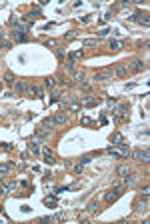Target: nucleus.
<instances>
[{
    "label": "nucleus",
    "instance_id": "9",
    "mask_svg": "<svg viewBox=\"0 0 150 224\" xmlns=\"http://www.w3.org/2000/svg\"><path fill=\"white\" fill-rule=\"evenodd\" d=\"M44 204H46V206H50V208H54V206H56V194L52 192L50 196H46V198H44Z\"/></svg>",
    "mask_w": 150,
    "mask_h": 224
},
{
    "label": "nucleus",
    "instance_id": "40",
    "mask_svg": "<svg viewBox=\"0 0 150 224\" xmlns=\"http://www.w3.org/2000/svg\"><path fill=\"white\" fill-rule=\"evenodd\" d=\"M56 56H58V58H60V60H62V58H64V52H62V50L58 48V50H56Z\"/></svg>",
    "mask_w": 150,
    "mask_h": 224
},
{
    "label": "nucleus",
    "instance_id": "31",
    "mask_svg": "<svg viewBox=\"0 0 150 224\" xmlns=\"http://www.w3.org/2000/svg\"><path fill=\"white\" fill-rule=\"evenodd\" d=\"M46 134H48V130H42V128L36 130V136H38V138H42V136H46Z\"/></svg>",
    "mask_w": 150,
    "mask_h": 224
},
{
    "label": "nucleus",
    "instance_id": "10",
    "mask_svg": "<svg viewBox=\"0 0 150 224\" xmlns=\"http://www.w3.org/2000/svg\"><path fill=\"white\" fill-rule=\"evenodd\" d=\"M78 58H82V50H74V52H70V54H68V62L74 64Z\"/></svg>",
    "mask_w": 150,
    "mask_h": 224
},
{
    "label": "nucleus",
    "instance_id": "6",
    "mask_svg": "<svg viewBox=\"0 0 150 224\" xmlns=\"http://www.w3.org/2000/svg\"><path fill=\"white\" fill-rule=\"evenodd\" d=\"M126 114H128V106L126 104H120V106L114 110V120H124Z\"/></svg>",
    "mask_w": 150,
    "mask_h": 224
},
{
    "label": "nucleus",
    "instance_id": "2",
    "mask_svg": "<svg viewBox=\"0 0 150 224\" xmlns=\"http://www.w3.org/2000/svg\"><path fill=\"white\" fill-rule=\"evenodd\" d=\"M28 28H30V22L24 24V26L18 24V26L12 30V38H14L16 42H26V40H28Z\"/></svg>",
    "mask_w": 150,
    "mask_h": 224
},
{
    "label": "nucleus",
    "instance_id": "42",
    "mask_svg": "<svg viewBox=\"0 0 150 224\" xmlns=\"http://www.w3.org/2000/svg\"><path fill=\"white\" fill-rule=\"evenodd\" d=\"M0 48H2V42H0Z\"/></svg>",
    "mask_w": 150,
    "mask_h": 224
},
{
    "label": "nucleus",
    "instance_id": "14",
    "mask_svg": "<svg viewBox=\"0 0 150 224\" xmlns=\"http://www.w3.org/2000/svg\"><path fill=\"white\" fill-rule=\"evenodd\" d=\"M114 74H118V76H126V74H128V66H124V64H122V66H118L114 70Z\"/></svg>",
    "mask_w": 150,
    "mask_h": 224
},
{
    "label": "nucleus",
    "instance_id": "25",
    "mask_svg": "<svg viewBox=\"0 0 150 224\" xmlns=\"http://www.w3.org/2000/svg\"><path fill=\"white\" fill-rule=\"evenodd\" d=\"M10 166L12 164H2V166H0V174H8V172H10Z\"/></svg>",
    "mask_w": 150,
    "mask_h": 224
},
{
    "label": "nucleus",
    "instance_id": "18",
    "mask_svg": "<svg viewBox=\"0 0 150 224\" xmlns=\"http://www.w3.org/2000/svg\"><path fill=\"white\" fill-rule=\"evenodd\" d=\"M88 212H98V202H96V200L88 202Z\"/></svg>",
    "mask_w": 150,
    "mask_h": 224
},
{
    "label": "nucleus",
    "instance_id": "36",
    "mask_svg": "<svg viewBox=\"0 0 150 224\" xmlns=\"http://www.w3.org/2000/svg\"><path fill=\"white\" fill-rule=\"evenodd\" d=\"M80 88L88 92V90H90V84H88V82H80Z\"/></svg>",
    "mask_w": 150,
    "mask_h": 224
},
{
    "label": "nucleus",
    "instance_id": "37",
    "mask_svg": "<svg viewBox=\"0 0 150 224\" xmlns=\"http://www.w3.org/2000/svg\"><path fill=\"white\" fill-rule=\"evenodd\" d=\"M82 166H84V164H78V166H74V172H76V174H82Z\"/></svg>",
    "mask_w": 150,
    "mask_h": 224
},
{
    "label": "nucleus",
    "instance_id": "28",
    "mask_svg": "<svg viewBox=\"0 0 150 224\" xmlns=\"http://www.w3.org/2000/svg\"><path fill=\"white\" fill-rule=\"evenodd\" d=\"M90 160H92V156H90V154H86V156H82V158H80V164H88Z\"/></svg>",
    "mask_w": 150,
    "mask_h": 224
},
{
    "label": "nucleus",
    "instance_id": "23",
    "mask_svg": "<svg viewBox=\"0 0 150 224\" xmlns=\"http://www.w3.org/2000/svg\"><path fill=\"white\" fill-rule=\"evenodd\" d=\"M112 142H114V144H122V142H124L122 134H114V136H112Z\"/></svg>",
    "mask_w": 150,
    "mask_h": 224
},
{
    "label": "nucleus",
    "instance_id": "4",
    "mask_svg": "<svg viewBox=\"0 0 150 224\" xmlns=\"http://www.w3.org/2000/svg\"><path fill=\"white\" fill-rule=\"evenodd\" d=\"M130 156L134 158L136 162H140V164H148V162H150L148 148H144V150H134V152H130Z\"/></svg>",
    "mask_w": 150,
    "mask_h": 224
},
{
    "label": "nucleus",
    "instance_id": "41",
    "mask_svg": "<svg viewBox=\"0 0 150 224\" xmlns=\"http://www.w3.org/2000/svg\"><path fill=\"white\" fill-rule=\"evenodd\" d=\"M0 88H2V82H0Z\"/></svg>",
    "mask_w": 150,
    "mask_h": 224
},
{
    "label": "nucleus",
    "instance_id": "35",
    "mask_svg": "<svg viewBox=\"0 0 150 224\" xmlns=\"http://www.w3.org/2000/svg\"><path fill=\"white\" fill-rule=\"evenodd\" d=\"M56 82H58V84H68V80L64 78V76H58V78H56Z\"/></svg>",
    "mask_w": 150,
    "mask_h": 224
},
{
    "label": "nucleus",
    "instance_id": "26",
    "mask_svg": "<svg viewBox=\"0 0 150 224\" xmlns=\"http://www.w3.org/2000/svg\"><path fill=\"white\" fill-rule=\"evenodd\" d=\"M44 84H46L48 88H54V78H50V76H48V78H44Z\"/></svg>",
    "mask_w": 150,
    "mask_h": 224
},
{
    "label": "nucleus",
    "instance_id": "5",
    "mask_svg": "<svg viewBox=\"0 0 150 224\" xmlns=\"http://www.w3.org/2000/svg\"><path fill=\"white\" fill-rule=\"evenodd\" d=\"M112 74H114V70H112V68H106L102 72H96V74H94V80H96V82H104V80H110Z\"/></svg>",
    "mask_w": 150,
    "mask_h": 224
},
{
    "label": "nucleus",
    "instance_id": "16",
    "mask_svg": "<svg viewBox=\"0 0 150 224\" xmlns=\"http://www.w3.org/2000/svg\"><path fill=\"white\" fill-rule=\"evenodd\" d=\"M66 122V114H62V112H60V114H56V116H54V124H64Z\"/></svg>",
    "mask_w": 150,
    "mask_h": 224
},
{
    "label": "nucleus",
    "instance_id": "30",
    "mask_svg": "<svg viewBox=\"0 0 150 224\" xmlns=\"http://www.w3.org/2000/svg\"><path fill=\"white\" fill-rule=\"evenodd\" d=\"M80 122L84 124V126H90V124H92V120H90L88 116H82V120H80Z\"/></svg>",
    "mask_w": 150,
    "mask_h": 224
},
{
    "label": "nucleus",
    "instance_id": "27",
    "mask_svg": "<svg viewBox=\"0 0 150 224\" xmlns=\"http://www.w3.org/2000/svg\"><path fill=\"white\" fill-rule=\"evenodd\" d=\"M60 98H62V94H60L58 90H54V92H52V102H58Z\"/></svg>",
    "mask_w": 150,
    "mask_h": 224
},
{
    "label": "nucleus",
    "instance_id": "3",
    "mask_svg": "<svg viewBox=\"0 0 150 224\" xmlns=\"http://www.w3.org/2000/svg\"><path fill=\"white\" fill-rule=\"evenodd\" d=\"M122 194H124V186H122V184H114V188L108 192L104 198H106V202H108V204H112V202H116L120 196H122Z\"/></svg>",
    "mask_w": 150,
    "mask_h": 224
},
{
    "label": "nucleus",
    "instance_id": "32",
    "mask_svg": "<svg viewBox=\"0 0 150 224\" xmlns=\"http://www.w3.org/2000/svg\"><path fill=\"white\" fill-rule=\"evenodd\" d=\"M56 40H54V38H50V40H46V46H50V48H56Z\"/></svg>",
    "mask_w": 150,
    "mask_h": 224
},
{
    "label": "nucleus",
    "instance_id": "19",
    "mask_svg": "<svg viewBox=\"0 0 150 224\" xmlns=\"http://www.w3.org/2000/svg\"><path fill=\"white\" fill-rule=\"evenodd\" d=\"M28 148H30V152H32V154H38V152H40V146H38V142H30V146H28Z\"/></svg>",
    "mask_w": 150,
    "mask_h": 224
},
{
    "label": "nucleus",
    "instance_id": "29",
    "mask_svg": "<svg viewBox=\"0 0 150 224\" xmlns=\"http://www.w3.org/2000/svg\"><path fill=\"white\" fill-rule=\"evenodd\" d=\"M14 90H16V92H24V84H20V82H14Z\"/></svg>",
    "mask_w": 150,
    "mask_h": 224
},
{
    "label": "nucleus",
    "instance_id": "38",
    "mask_svg": "<svg viewBox=\"0 0 150 224\" xmlns=\"http://www.w3.org/2000/svg\"><path fill=\"white\" fill-rule=\"evenodd\" d=\"M8 192V186H0V196H4Z\"/></svg>",
    "mask_w": 150,
    "mask_h": 224
},
{
    "label": "nucleus",
    "instance_id": "12",
    "mask_svg": "<svg viewBox=\"0 0 150 224\" xmlns=\"http://www.w3.org/2000/svg\"><path fill=\"white\" fill-rule=\"evenodd\" d=\"M126 174H130V168H128L126 164H120V166H118V176H122V178H124Z\"/></svg>",
    "mask_w": 150,
    "mask_h": 224
},
{
    "label": "nucleus",
    "instance_id": "33",
    "mask_svg": "<svg viewBox=\"0 0 150 224\" xmlns=\"http://www.w3.org/2000/svg\"><path fill=\"white\" fill-rule=\"evenodd\" d=\"M68 110H72V112H78V110H80V104H70V106H68Z\"/></svg>",
    "mask_w": 150,
    "mask_h": 224
},
{
    "label": "nucleus",
    "instance_id": "11",
    "mask_svg": "<svg viewBox=\"0 0 150 224\" xmlns=\"http://www.w3.org/2000/svg\"><path fill=\"white\" fill-rule=\"evenodd\" d=\"M4 84H6V86H14V74H12V72H6V74H4Z\"/></svg>",
    "mask_w": 150,
    "mask_h": 224
},
{
    "label": "nucleus",
    "instance_id": "7",
    "mask_svg": "<svg viewBox=\"0 0 150 224\" xmlns=\"http://www.w3.org/2000/svg\"><path fill=\"white\" fill-rule=\"evenodd\" d=\"M42 156H44V164H48V166H52V164L56 162V160H54V154H52L48 148H44V150H42Z\"/></svg>",
    "mask_w": 150,
    "mask_h": 224
},
{
    "label": "nucleus",
    "instance_id": "39",
    "mask_svg": "<svg viewBox=\"0 0 150 224\" xmlns=\"http://www.w3.org/2000/svg\"><path fill=\"white\" fill-rule=\"evenodd\" d=\"M74 38H76V34H74V32H68V34H66V40H74Z\"/></svg>",
    "mask_w": 150,
    "mask_h": 224
},
{
    "label": "nucleus",
    "instance_id": "13",
    "mask_svg": "<svg viewBox=\"0 0 150 224\" xmlns=\"http://www.w3.org/2000/svg\"><path fill=\"white\" fill-rule=\"evenodd\" d=\"M26 94H28V96L32 98V96H38V94H40V90L36 88V86H32V84H30V86L26 88Z\"/></svg>",
    "mask_w": 150,
    "mask_h": 224
},
{
    "label": "nucleus",
    "instance_id": "15",
    "mask_svg": "<svg viewBox=\"0 0 150 224\" xmlns=\"http://www.w3.org/2000/svg\"><path fill=\"white\" fill-rule=\"evenodd\" d=\"M98 98H82V104L84 106H94V104H98Z\"/></svg>",
    "mask_w": 150,
    "mask_h": 224
},
{
    "label": "nucleus",
    "instance_id": "20",
    "mask_svg": "<svg viewBox=\"0 0 150 224\" xmlns=\"http://www.w3.org/2000/svg\"><path fill=\"white\" fill-rule=\"evenodd\" d=\"M110 48H112V50H120V48H122V42H120V40H110Z\"/></svg>",
    "mask_w": 150,
    "mask_h": 224
},
{
    "label": "nucleus",
    "instance_id": "17",
    "mask_svg": "<svg viewBox=\"0 0 150 224\" xmlns=\"http://www.w3.org/2000/svg\"><path fill=\"white\" fill-rule=\"evenodd\" d=\"M42 14H40V10H34V12H30V14H26V20L30 22V20H34V18H40Z\"/></svg>",
    "mask_w": 150,
    "mask_h": 224
},
{
    "label": "nucleus",
    "instance_id": "22",
    "mask_svg": "<svg viewBox=\"0 0 150 224\" xmlns=\"http://www.w3.org/2000/svg\"><path fill=\"white\" fill-rule=\"evenodd\" d=\"M140 194H142V198H144V200H148V194H150V186H148V184L142 188V192H140Z\"/></svg>",
    "mask_w": 150,
    "mask_h": 224
},
{
    "label": "nucleus",
    "instance_id": "8",
    "mask_svg": "<svg viewBox=\"0 0 150 224\" xmlns=\"http://www.w3.org/2000/svg\"><path fill=\"white\" fill-rule=\"evenodd\" d=\"M144 68H146V64H144L142 60H134V62H132V68H130V70H132V72H142Z\"/></svg>",
    "mask_w": 150,
    "mask_h": 224
},
{
    "label": "nucleus",
    "instance_id": "21",
    "mask_svg": "<svg viewBox=\"0 0 150 224\" xmlns=\"http://www.w3.org/2000/svg\"><path fill=\"white\" fill-rule=\"evenodd\" d=\"M42 126H44V128H52V126H56V124H54V118H44Z\"/></svg>",
    "mask_w": 150,
    "mask_h": 224
},
{
    "label": "nucleus",
    "instance_id": "34",
    "mask_svg": "<svg viewBox=\"0 0 150 224\" xmlns=\"http://www.w3.org/2000/svg\"><path fill=\"white\" fill-rule=\"evenodd\" d=\"M96 44V40H92V38H86V40H84V46H94Z\"/></svg>",
    "mask_w": 150,
    "mask_h": 224
},
{
    "label": "nucleus",
    "instance_id": "1",
    "mask_svg": "<svg viewBox=\"0 0 150 224\" xmlns=\"http://www.w3.org/2000/svg\"><path fill=\"white\" fill-rule=\"evenodd\" d=\"M106 152L108 154H112L114 158H128L130 156V148H128V144H112V146H108L106 148Z\"/></svg>",
    "mask_w": 150,
    "mask_h": 224
},
{
    "label": "nucleus",
    "instance_id": "24",
    "mask_svg": "<svg viewBox=\"0 0 150 224\" xmlns=\"http://www.w3.org/2000/svg\"><path fill=\"white\" fill-rule=\"evenodd\" d=\"M74 80L80 84V82H84V72H74Z\"/></svg>",
    "mask_w": 150,
    "mask_h": 224
}]
</instances>
